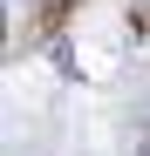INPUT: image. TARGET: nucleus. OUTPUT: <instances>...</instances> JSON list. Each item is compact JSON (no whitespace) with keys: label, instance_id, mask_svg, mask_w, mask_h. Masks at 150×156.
<instances>
[{"label":"nucleus","instance_id":"1","mask_svg":"<svg viewBox=\"0 0 150 156\" xmlns=\"http://www.w3.org/2000/svg\"><path fill=\"white\" fill-rule=\"evenodd\" d=\"M75 7H82V0H41V7H34V14H41V20H34V34H55Z\"/></svg>","mask_w":150,"mask_h":156},{"label":"nucleus","instance_id":"2","mask_svg":"<svg viewBox=\"0 0 150 156\" xmlns=\"http://www.w3.org/2000/svg\"><path fill=\"white\" fill-rule=\"evenodd\" d=\"M130 27H137V34H150V7H137V14H130Z\"/></svg>","mask_w":150,"mask_h":156}]
</instances>
